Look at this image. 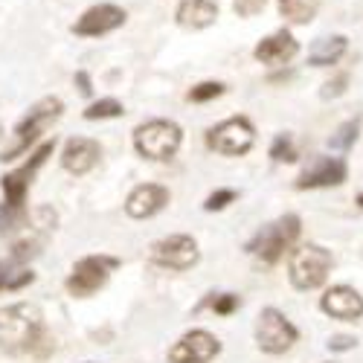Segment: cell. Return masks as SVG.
Listing matches in <instances>:
<instances>
[{"label":"cell","mask_w":363,"mask_h":363,"mask_svg":"<svg viewBox=\"0 0 363 363\" xmlns=\"http://www.w3.org/2000/svg\"><path fill=\"white\" fill-rule=\"evenodd\" d=\"M47 328H44V317L35 306L29 302H18L0 311V349L9 354H21V352H33V354H47L50 349L41 346L47 343Z\"/></svg>","instance_id":"1"},{"label":"cell","mask_w":363,"mask_h":363,"mask_svg":"<svg viewBox=\"0 0 363 363\" xmlns=\"http://www.w3.org/2000/svg\"><path fill=\"white\" fill-rule=\"evenodd\" d=\"M62 113H65V102L58 96H44L41 102H35L15 128V145L6 148L4 155H0V160L6 163V160L21 157L23 151H29V145H35L41 140V134L55 123V119H62Z\"/></svg>","instance_id":"2"},{"label":"cell","mask_w":363,"mask_h":363,"mask_svg":"<svg viewBox=\"0 0 363 363\" xmlns=\"http://www.w3.org/2000/svg\"><path fill=\"white\" fill-rule=\"evenodd\" d=\"M180 143H184V131L172 119H151L143 123L134 131V148L145 160H169L177 155Z\"/></svg>","instance_id":"3"},{"label":"cell","mask_w":363,"mask_h":363,"mask_svg":"<svg viewBox=\"0 0 363 363\" xmlns=\"http://www.w3.org/2000/svg\"><path fill=\"white\" fill-rule=\"evenodd\" d=\"M328 270H331V253L320 245H302L299 250L291 253L288 262V277L299 291L320 288L328 277Z\"/></svg>","instance_id":"4"},{"label":"cell","mask_w":363,"mask_h":363,"mask_svg":"<svg viewBox=\"0 0 363 363\" xmlns=\"http://www.w3.org/2000/svg\"><path fill=\"white\" fill-rule=\"evenodd\" d=\"M296 238H299V216H282L279 221L267 224V227L250 241L247 253L259 256L264 264H277Z\"/></svg>","instance_id":"5"},{"label":"cell","mask_w":363,"mask_h":363,"mask_svg":"<svg viewBox=\"0 0 363 363\" xmlns=\"http://www.w3.org/2000/svg\"><path fill=\"white\" fill-rule=\"evenodd\" d=\"M253 143H256V131H253L247 116L224 119V123H218L206 131V145L213 151H218V155H227V157L247 155L253 148Z\"/></svg>","instance_id":"6"},{"label":"cell","mask_w":363,"mask_h":363,"mask_svg":"<svg viewBox=\"0 0 363 363\" xmlns=\"http://www.w3.org/2000/svg\"><path fill=\"white\" fill-rule=\"evenodd\" d=\"M299 337V331L294 328V323L277 311V308H264L259 314V323H256V343L262 352L267 354H285Z\"/></svg>","instance_id":"7"},{"label":"cell","mask_w":363,"mask_h":363,"mask_svg":"<svg viewBox=\"0 0 363 363\" xmlns=\"http://www.w3.org/2000/svg\"><path fill=\"white\" fill-rule=\"evenodd\" d=\"M119 262L111 259V256H84L76 262L73 267V274L67 279V291L79 299L84 296H94L99 288H105L108 277H111V270L116 267Z\"/></svg>","instance_id":"8"},{"label":"cell","mask_w":363,"mask_h":363,"mask_svg":"<svg viewBox=\"0 0 363 363\" xmlns=\"http://www.w3.org/2000/svg\"><path fill=\"white\" fill-rule=\"evenodd\" d=\"M52 148H55V140L41 143V145L33 151V157H29L26 166H21V169L4 174V180H0V184H4V195H6V203H9V206H23L26 192H29V184H33L35 172H38V169L47 163V157L52 155Z\"/></svg>","instance_id":"9"},{"label":"cell","mask_w":363,"mask_h":363,"mask_svg":"<svg viewBox=\"0 0 363 363\" xmlns=\"http://www.w3.org/2000/svg\"><path fill=\"white\" fill-rule=\"evenodd\" d=\"M198 245L192 235H169L151 247V262L169 270H189L198 264Z\"/></svg>","instance_id":"10"},{"label":"cell","mask_w":363,"mask_h":363,"mask_svg":"<svg viewBox=\"0 0 363 363\" xmlns=\"http://www.w3.org/2000/svg\"><path fill=\"white\" fill-rule=\"evenodd\" d=\"M128 21V12L116 4H96L90 6L87 12H82V18L73 23V33L82 38H99L108 35L113 29H119Z\"/></svg>","instance_id":"11"},{"label":"cell","mask_w":363,"mask_h":363,"mask_svg":"<svg viewBox=\"0 0 363 363\" xmlns=\"http://www.w3.org/2000/svg\"><path fill=\"white\" fill-rule=\"evenodd\" d=\"M221 352V343L209 335V331H189V335L180 337L172 349H169V360L172 363H206Z\"/></svg>","instance_id":"12"},{"label":"cell","mask_w":363,"mask_h":363,"mask_svg":"<svg viewBox=\"0 0 363 363\" xmlns=\"http://www.w3.org/2000/svg\"><path fill=\"white\" fill-rule=\"evenodd\" d=\"M346 180V163L340 157H317L296 177V189H328Z\"/></svg>","instance_id":"13"},{"label":"cell","mask_w":363,"mask_h":363,"mask_svg":"<svg viewBox=\"0 0 363 363\" xmlns=\"http://www.w3.org/2000/svg\"><path fill=\"white\" fill-rule=\"evenodd\" d=\"M320 308L335 320H357L363 317V296L349 285H335L323 294Z\"/></svg>","instance_id":"14"},{"label":"cell","mask_w":363,"mask_h":363,"mask_svg":"<svg viewBox=\"0 0 363 363\" xmlns=\"http://www.w3.org/2000/svg\"><path fill=\"white\" fill-rule=\"evenodd\" d=\"M296 52H299V44H296V38L288 33V29H279V33L262 38V41L256 44V50H253L256 62L270 65V67H282V65H288Z\"/></svg>","instance_id":"15"},{"label":"cell","mask_w":363,"mask_h":363,"mask_svg":"<svg viewBox=\"0 0 363 363\" xmlns=\"http://www.w3.org/2000/svg\"><path fill=\"white\" fill-rule=\"evenodd\" d=\"M102 157V145L96 140H87V137H73L67 140L65 151H62V166L70 174H87Z\"/></svg>","instance_id":"16"},{"label":"cell","mask_w":363,"mask_h":363,"mask_svg":"<svg viewBox=\"0 0 363 363\" xmlns=\"http://www.w3.org/2000/svg\"><path fill=\"white\" fill-rule=\"evenodd\" d=\"M169 189L166 186H160V184H143V186H137L131 195H128V201H125V213L131 216V218H151V216H157L160 209L169 203Z\"/></svg>","instance_id":"17"},{"label":"cell","mask_w":363,"mask_h":363,"mask_svg":"<svg viewBox=\"0 0 363 363\" xmlns=\"http://www.w3.org/2000/svg\"><path fill=\"white\" fill-rule=\"evenodd\" d=\"M174 18L184 29H206L218 18V4L216 0H180Z\"/></svg>","instance_id":"18"},{"label":"cell","mask_w":363,"mask_h":363,"mask_svg":"<svg viewBox=\"0 0 363 363\" xmlns=\"http://www.w3.org/2000/svg\"><path fill=\"white\" fill-rule=\"evenodd\" d=\"M349 47V38L346 35H328V38H320L314 41V47L308 50V65L311 67H331L337 65L343 52Z\"/></svg>","instance_id":"19"},{"label":"cell","mask_w":363,"mask_h":363,"mask_svg":"<svg viewBox=\"0 0 363 363\" xmlns=\"http://www.w3.org/2000/svg\"><path fill=\"white\" fill-rule=\"evenodd\" d=\"M317 12H320V0H279V15L296 26L311 23Z\"/></svg>","instance_id":"20"},{"label":"cell","mask_w":363,"mask_h":363,"mask_svg":"<svg viewBox=\"0 0 363 363\" xmlns=\"http://www.w3.org/2000/svg\"><path fill=\"white\" fill-rule=\"evenodd\" d=\"M33 282H35L33 270H26L23 264H18L12 259H9V264L0 262V291H18V288L33 285Z\"/></svg>","instance_id":"21"},{"label":"cell","mask_w":363,"mask_h":363,"mask_svg":"<svg viewBox=\"0 0 363 363\" xmlns=\"http://www.w3.org/2000/svg\"><path fill=\"white\" fill-rule=\"evenodd\" d=\"M23 227H29V216L23 206H0V235H15Z\"/></svg>","instance_id":"22"},{"label":"cell","mask_w":363,"mask_h":363,"mask_svg":"<svg viewBox=\"0 0 363 363\" xmlns=\"http://www.w3.org/2000/svg\"><path fill=\"white\" fill-rule=\"evenodd\" d=\"M123 113H125L123 102L108 96V99H99V102H94V105H87L84 119H90V123H96V119H116V116H123Z\"/></svg>","instance_id":"23"},{"label":"cell","mask_w":363,"mask_h":363,"mask_svg":"<svg viewBox=\"0 0 363 363\" xmlns=\"http://www.w3.org/2000/svg\"><path fill=\"white\" fill-rule=\"evenodd\" d=\"M357 134H360V119H349V123H343L335 134L328 137V145H331V148H337V151H346V148L354 145Z\"/></svg>","instance_id":"24"},{"label":"cell","mask_w":363,"mask_h":363,"mask_svg":"<svg viewBox=\"0 0 363 363\" xmlns=\"http://www.w3.org/2000/svg\"><path fill=\"white\" fill-rule=\"evenodd\" d=\"M41 253V238L38 235H26V238H18L12 245V262L23 264L29 259H35Z\"/></svg>","instance_id":"25"},{"label":"cell","mask_w":363,"mask_h":363,"mask_svg":"<svg viewBox=\"0 0 363 363\" xmlns=\"http://www.w3.org/2000/svg\"><path fill=\"white\" fill-rule=\"evenodd\" d=\"M270 157L277 163H294L299 155H296V145H294V137L291 134H277L274 145H270Z\"/></svg>","instance_id":"26"},{"label":"cell","mask_w":363,"mask_h":363,"mask_svg":"<svg viewBox=\"0 0 363 363\" xmlns=\"http://www.w3.org/2000/svg\"><path fill=\"white\" fill-rule=\"evenodd\" d=\"M224 84L221 82H201V84H195L192 90H189V102H213V99H218V96H224Z\"/></svg>","instance_id":"27"},{"label":"cell","mask_w":363,"mask_h":363,"mask_svg":"<svg viewBox=\"0 0 363 363\" xmlns=\"http://www.w3.org/2000/svg\"><path fill=\"white\" fill-rule=\"evenodd\" d=\"M346 90H349V73H337L335 79H328V82L323 84L320 96L328 102V99H337V96H343Z\"/></svg>","instance_id":"28"},{"label":"cell","mask_w":363,"mask_h":363,"mask_svg":"<svg viewBox=\"0 0 363 363\" xmlns=\"http://www.w3.org/2000/svg\"><path fill=\"white\" fill-rule=\"evenodd\" d=\"M238 198V192L235 189H218V192H213L206 198V203H203V209L206 213H218V209H224L227 203H233Z\"/></svg>","instance_id":"29"},{"label":"cell","mask_w":363,"mask_h":363,"mask_svg":"<svg viewBox=\"0 0 363 363\" xmlns=\"http://www.w3.org/2000/svg\"><path fill=\"white\" fill-rule=\"evenodd\" d=\"M209 306H213V311H216V314L227 317V314H233V311L241 306V299H238L235 294H221V296H216L213 302H209Z\"/></svg>","instance_id":"30"},{"label":"cell","mask_w":363,"mask_h":363,"mask_svg":"<svg viewBox=\"0 0 363 363\" xmlns=\"http://www.w3.org/2000/svg\"><path fill=\"white\" fill-rule=\"evenodd\" d=\"M267 6V0H233V9L238 18H253Z\"/></svg>","instance_id":"31"},{"label":"cell","mask_w":363,"mask_h":363,"mask_svg":"<svg viewBox=\"0 0 363 363\" xmlns=\"http://www.w3.org/2000/svg\"><path fill=\"white\" fill-rule=\"evenodd\" d=\"M357 346V340L352 337V335H335L328 340V349L331 352H349V349H354Z\"/></svg>","instance_id":"32"},{"label":"cell","mask_w":363,"mask_h":363,"mask_svg":"<svg viewBox=\"0 0 363 363\" xmlns=\"http://www.w3.org/2000/svg\"><path fill=\"white\" fill-rule=\"evenodd\" d=\"M76 84H79V94H82V96H90V94H94V87H90V76H87L84 70L76 73Z\"/></svg>","instance_id":"33"},{"label":"cell","mask_w":363,"mask_h":363,"mask_svg":"<svg viewBox=\"0 0 363 363\" xmlns=\"http://www.w3.org/2000/svg\"><path fill=\"white\" fill-rule=\"evenodd\" d=\"M357 206H360V209H363V195H357Z\"/></svg>","instance_id":"34"},{"label":"cell","mask_w":363,"mask_h":363,"mask_svg":"<svg viewBox=\"0 0 363 363\" xmlns=\"http://www.w3.org/2000/svg\"><path fill=\"white\" fill-rule=\"evenodd\" d=\"M0 134H4V125H0Z\"/></svg>","instance_id":"35"}]
</instances>
